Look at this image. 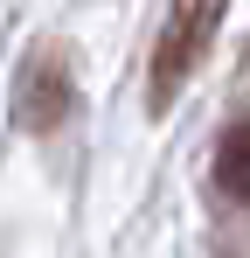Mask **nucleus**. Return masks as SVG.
Wrapping results in <instances>:
<instances>
[{"label":"nucleus","mask_w":250,"mask_h":258,"mask_svg":"<svg viewBox=\"0 0 250 258\" xmlns=\"http://www.w3.org/2000/svg\"><path fill=\"white\" fill-rule=\"evenodd\" d=\"M222 7L229 0H167V21H160V42H153V70H146V112H167L181 84L202 70L208 42L222 28Z\"/></svg>","instance_id":"f257e3e1"},{"label":"nucleus","mask_w":250,"mask_h":258,"mask_svg":"<svg viewBox=\"0 0 250 258\" xmlns=\"http://www.w3.org/2000/svg\"><path fill=\"white\" fill-rule=\"evenodd\" d=\"M215 196L236 203V210H250V112L229 119L222 140H215Z\"/></svg>","instance_id":"7ed1b4c3"},{"label":"nucleus","mask_w":250,"mask_h":258,"mask_svg":"<svg viewBox=\"0 0 250 258\" xmlns=\"http://www.w3.org/2000/svg\"><path fill=\"white\" fill-rule=\"evenodd\" d=\"M243 63H250V49H243Z\"/></svg>","instance_id":"20e7f679"},{"label":"nucleus","mask_w":250,"mask_h":258,"mask_svg":"<svg viewBox=\"0 0 250 258\" xmlns=\"http://www.w3.org/2000/svg\"><path fill=\"white\" fill-rule=\"evenodd\" d=\"M70 98H77V84H70L63 49L56 42L28 49V63H21V77H14V126L21 133H56L70 119Z\"/></svg>","instance_id":"f03ea898"}]
</instances>
